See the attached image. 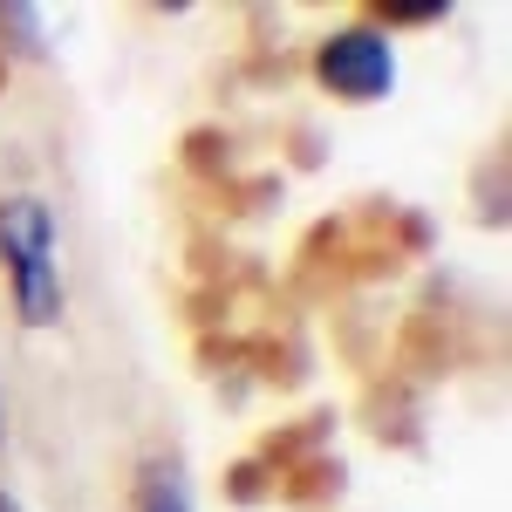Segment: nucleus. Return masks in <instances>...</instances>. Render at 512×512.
<instances>
[{
	"instance_id": "obj_1",
	"label": "nucleus",
	"mask_w": 512,
	"mask_h": 512,
	"mask_svg": "<svg viewBox=\"0 0 512 512\" xmlns=\"http://www.w3.org/2000/svg\"><path fill=\"white\" fill-rule=\"evenodd\" d=\"M0 267L14 287V315L28 328H55L62 321V239H55V212L28 192L0 198Z\"/></svg>"
},
{
	"instance_id": "obj_2",
	"label": "nucleus",
	"mask_w": 512,
	"mask_h": 512,
	"mask_svg": "<svg viewBox=\"0 0 512 512\" xmlns=\"http://www.w3.org/2000/svg\"><path fill=\"white\" fill-rule=\"evenodd\" d=\"M315 82L342 103H383L396 89V48L383 28H335L315 48Z\"/></svg>"
},
{
	"instance_id": "obj_3",
	"label": "nucleus",
	"mask_w": 512,
	"mask_h": 512,
	"mask_svg": "<svg viewBox=\"0 0 512 512\" xmlns=\"http://www.w3.org/2000/svg\"><path fill=\"white\" fill-rule=\"evenodd\" d=\"M137 512H192V485H185V472H178V458H158V465H144Z\"/></svg>"
},
{
	"instance_id": "obj_4",
	"label": "nucleus",
	"mask_w": 512,
	"mask_h": 512,
	"mask_svg": "<svg viewBox=\"0 0 512 512\" xmlns=\"http://www.w3.org/2000/svg\"><path fill=\"white\" fill-rule=\"evenodd\" d=\"M390 14H396V21H437V14H444V0H396Z\"/></svg>"
},
{
	"instance_id": "obj_5",
	"label": "nucleus",
	"mask_w": 512,
	"mask_h": 512,
	"mask_svg": "<svg viewBox=\"0 0 512 512\" xmlns=\"http://www.w3.org/2000/svg\"><path fill=\"white\" fill-rule=\"evenodd\" d=\"M0 512H21V506H14V499H7V492H0Z\"/></svg>"
},
{
	"instance_id": "obj_6",
	"label": "nucleus",
	"mask_w": 512,
	"mask_h": 512,
	"mask_svg": "<svg viewBox=\"0 0 512 512\" xmlns=\"http://www.w3.org/2000/svg\"><path fill=\"white\" fill-rule=\"evenodd\" d=\"M0 437H7V403H0Z\"/></svg>"
}]
</instances>
